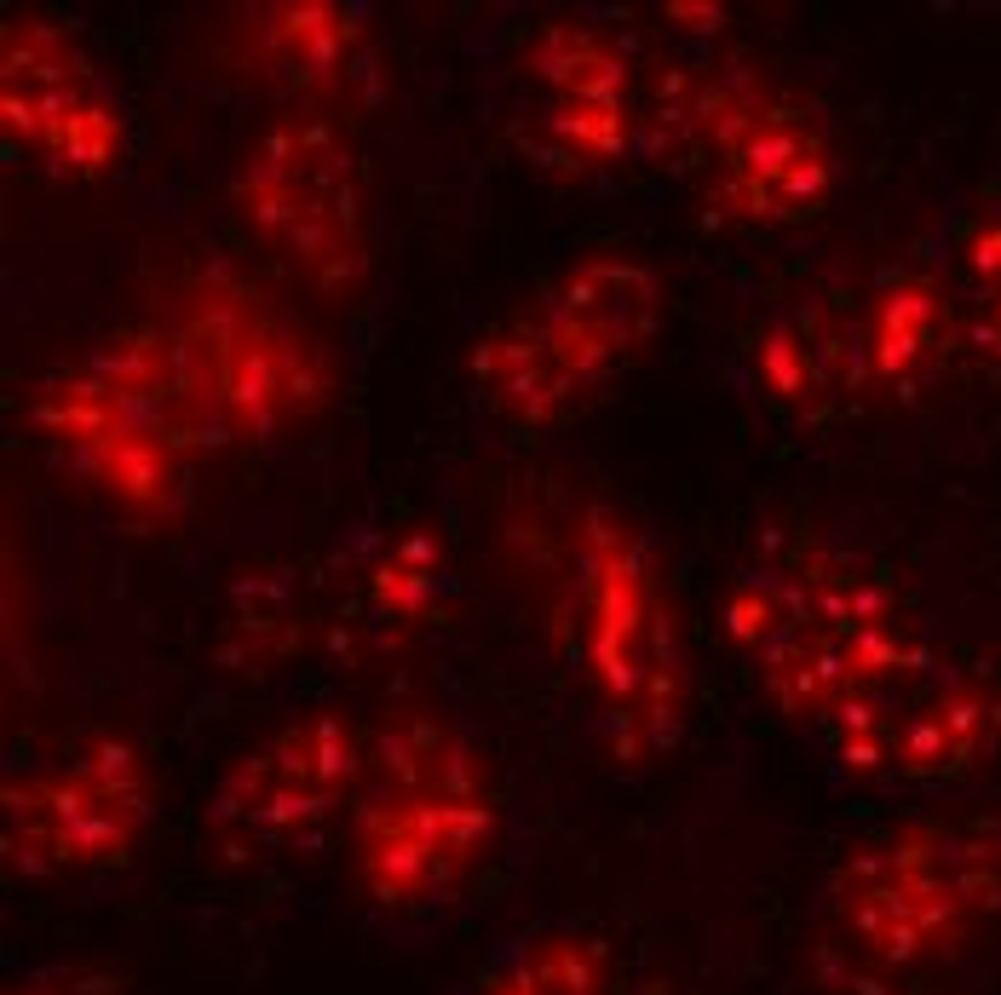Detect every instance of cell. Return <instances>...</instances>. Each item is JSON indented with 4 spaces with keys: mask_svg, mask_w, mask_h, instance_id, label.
I'll return each mask as SVG.
<instances>
[{
    "mask_svg": "<svg viewBox=\"0 0 1001 995\" xmlns=\"http://www.w3.org/2000/svg\"><path fill=\"white\" fill-rule=\"evenodd\" d=\"M363 754L369 742L346 719L311 714L254 748L248 760L219 783L208 823L225 846H259V852H294L317 846L340 811H357L363 788Z\"/></svg>",
    "mask_w": 1001,
    "mask_h": 995,
    "instance_id": "cell-4",
    "label": "cell"
},
{
    "mask_svg": "<svg viewBox=\"0 0 1001 995\" xmlns=\"http://www.w3.org/2000/svg\"><path fill=\"white\" fill-rule=\"evenodd\" d=\"M605 984V949L593 938H541L524 944L484 984V995H599Z\"/></svg>",
    "mask_w": 1001,
    "mask_h": 995,
    "instance_id": "cell-13",
    "label": "cell"
},
{
    "mask_svg": "<svg viewBox=\"0 0 1001 995\" xmlns=\"http://www.w3.org/2000/svg\"><path fill=\"white\" fill-rule=\"evenodd\" d=\"M351 823L374 903L426 909L449 898L495 840L484 748L443 719H403L380 731L363 754Z\"/></svg>",
    "mask_w": 1001,
    "mask_h": 995,
    "instance_id": "cell-1",
    "label": "cell"
},
{
    "mask_svg": "<svg viewBox=\"0 0 1001 995\" xmlns=\"http://www.w3.org/2000/svg\"><path fill=\"white\" fill-rule=\"evenodd\" d=\"M720 162L731 208H743L748 219H766V225L812 219L829 202V185H835V156H829V139L817 133V121L800 104L771 93L731 133Z\"/></svg>",
    "mask_w": 1001,
    "mask_h": 995,
    "instance_id": "cell-7",
    "label": "cell"
},
{
    "mask_svg": "<svg viewBox=\"0 0 1001 995\" xmlns=\"http://www.w3.org/2000/svg\"><path fill=\"white\" fill-rule=\"evenodd\" d=\"M478 386H484L489 409L524 432L559 426L593 397V386L564 363V351L553 346L536 311H518L478 340Z\"/></svg>",
    "mask_w": 1001,
    "mask_h": 995,
    "instance_id": "cell-9",
    "label": "cell"
},
{
    "mask_svg": "<svg viewBox=\"0 0 1001 995\" xmlns=\"http://www.w3.org/2000/svg\"><path fill=\"white\" fill-rule=\"evenodd\" d=\"M236 213L271 254L317 288H340L369 259L363 162L323 116H288L248 150Z\"/></svg>",
    "mask_w": 1001,
    "mask_h": 995,
    "instance_id": "cell-2",
    "label": "cell"
},
{
    "mask_svg": "<svg viewBox=\"0 0 1001 995\" xmlns=\"http://www.w3.org/2000/svg\"><path fill=\"white\" fill-rule=\"evenodd\" d=\"M990 719L996 708L961 685V679H921L904 696V714L892 731V760H886V783H944L973 771L984 742H990Z\"/></svg>",
    "mask_w": 1001,
    "mask_h": 995,
    "instance_id": "cell-10",
    "label": "cell"
},
{
    "mask_svg": "<svg viewBox=\"0 0 1001 995\" xmlns=\"http://www.w3.org/2000/svg\"><path fill=\"white\" fill-rule=\"evenodd\" d=\"M932 340H938V300H932V288H898V294H886L881 311H875L863 357H869L875 374L904 380V374L932 351Z\"/></svg>",
    "mask_w": 1001,
    "mask_h": 995,
    "instance_id": "cell-14",
    "label": "cell"
},
{
    "mask_svg": "<svg viewBox=\"0 0 1001 995\" xmlns=\"http://www.w3.org/2000/svg\"><path fill=\"white\" fill-rule=\"evenodd\" d=\"M150 817L139 754L116 737H87L70 760L6 788V846L24 875H98L127 863Z\"/></svg>",
    "mask_w": 1001,
    "mask_h": 995,
    "instance_id": "cell-3",
    "label": "cell"
},
{
    "mask_svg": "<svg viewBox=\"0 0 1001 995\" xmlns=\"http://www.w3.org/2000/svg\"><path fill=\"white\" fill-rule=\"evenodd\" d=\"M6 121L64 173H104L121 150V110L98 70L52 24L6 35Z\"/></svg>",
    "mask_w": 1001,
    "mask_h": 995,
    "instance_id": "cell-5",
    "label": "cell"
},
{
    "mask_svg": "<svg viewBox=\"0 0 1001 995\" xmlns=\"http://www.w3.org/2000/svg\"><path fill=\"white\" fill-rule=\"evenodd\" d=\"M530 87H536V133L530 150L547 162L593 167L610 162L628 139V64L605 35L576 24H553L530 47Z\"/></svg>",
    "mask_w": 1001,
    "mask_h": 995,
    "instance_id": "cell-6",
    "label": "cell"
},
{
    "mask_svg": "<svg viewBox=\"0 0 1001 995\" xmlns=\"http://www.w3.org/2000/svg\"><path fill=\"white\" fill-rule=\"evenodd\" d=\"M259 35H265V58L288 81L317 87L340 70V58L357 41V12H346V6H271Z\"/></svg>",
    "mask_w": 1001,
    "mask_h": 995,
    "instance_id": "cell-11",
    "label": "cell"
},
{
    "mask_svg": "<svg viewBox=\"0 0 1001 995\" xmlns=\"http://www.w3.org/2000/svg\"><path fill=\"white\" fill-rule=\"evenodd\" d=\"M536 317L547 323L553 346L564 351V363L582 374L587 386H599L651 334V317H656L651 271L628 265V259H587L576 271H564V282L547 294V305Z\"/></svg>",
    "mask_w": 1001,
    "mask_h": 995,
    "instance_id": "cell-8",
    "label": "cell"
},
{
    "mask_svg": "<svg viewBox=\"0 0 1001 995\" xmlns=\"http://www.w3.org/2000/svg\"><path fill=\"white\" fill-rule=\"evenodd\" d=\"M760 369H766L771 397L800 403V409H817V403L840 386L846 340L823 334L812 317H783V323L766 334V346H760Z\"/></svg>",
    "mask_w": 1001,
    "mask_h": 995,
    "instance_id": "cell-12",
    "label": "cell"
}]
</instances>
